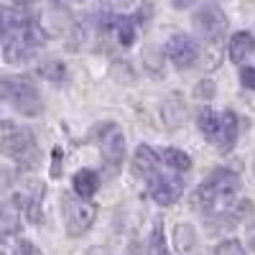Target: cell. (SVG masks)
<instances>
[{
    "label": "cell",
    "instance_id": "cell-1",
    "mask_svg": "<svg viewBox=\"0 0 255 255\" xmlns=\"http://www.w3.org/2000/svg\"><path fill=\"white\" fill-rule=\"evenodd\" d=\"M240 191V179L235 171L230 168H215L194 191V207L202 212V215L209 222H222L230 227L232 222H240L243 215L248 212V204H243L238 199Z\"/></svg>",
    "mask_w": 255,
    "mask_h": 255
},
{
    "label": "cell",
    "instance_id": "cell-2",
    "mask_svg": "<svg viewBox=\"0 0 255 255\" xmlns=\"http://www.w3.org/2000/svg\"><path fill=\"white\" fill-rule=\"evenodd\" d=\"M197 128L204 135L207 143H212L217 151L227 153L232 151V145L238 143V128L240 120L232 110H202L197 115Z\"/></svg>",
    "mask_w": 255,
    "mask_h": 255
},
{
    "label": "cell",
    "instance_id": "cell-3",
    "mask_svg": "<svg viewBox=\"0 0 255 255\" xmlns=\"http://www.w3.org/2000/svg\"><path fill=\"white\" fill-rule=\"evenodd\" d=\"M44 44H46V31L31 18L28 23L13 31L0 46H3V59L8 64H26L28 59L36 56V51Z\"/></svg>",
    "mask_w": 255,
    "mask_h": 255
},
{
    "label": "cell",
    "instance_id": "cell-4",
    "mask_svg": "<svg viewBox=\"0 0 255 255\" xmlns=\"http://www.w3.org/2000/svg\"><path fill=\"white\" fill-rule=\"evenodd\" d=\"M0 151H3L10 161H15L18 166L31 168L38 161V145L36 138L28 128H20L13 123L3 125V140H0Z\"/></svg>",
    "mask_w": 255,
    "mask_h": 255
},
{
    "label": "cell",
    "instance_id": "cell-5",
    "mask_svg": "<svg viewBox=\"0 0 255 255\" xmlns=\"http://www.w3.org/2000/svg\"><path fill=\"white\" fill-rule=\"evenodd\" d=\"M0 100L8 102L20 115H28V118H36L41 113V108H44L38 90L28 79H20V77L0 79Z\"/></svg>",
    "mask_w": 255,
    "mask_h": 255
},
{
    "label": "cell",
    "instance_id": "cell-6",
    "mask_svg": "<svg viewBox=\"0 0 255 255\" xmlns=\"http://www.w3.org/2000/svg\"><path fill=\"white\" fill-rule=\"evenodd\" d=\"M176 171H161V163H158V168L145 179V186H148V194L153 197V202L156 204H161V207H171V204H176L179 199H181V194H184V179L181 176H174Z\"/></svg>",
    "mask_w": 255,
    "mask_h": 255
},
{
    "label": "cell",
    "instance_id": "cell-7",
    "mask_svg": "<svg viewBox=\"0 0 255 255\" xmlns=\"http://www.w3.org/2000/svg\"><path fill=\"white\" fill-rule=\"evenodd\" d=\"M64 217H67V235L79 238L84 235L97 217V207L84 197H64Z\"/></svg>",
    "mask_w": 255,
    "mask_h": 255
},
{
    "label": "cell",
    "instance_id": "cell-8",
    "mask_svg": "<svg viewBox=\"0 0 255 255\" xmlns=\"http://www.w3.org/2000/svg\"><path fill=\"white\" fill-rule=\"evenodd\" d=\"M191 23H194V31L204 38V41H220L227 31V15L217 8V5H202L194 18H191Z\"/></svg>",
    "mask_w": 255,
    "mask_h": 255
},
{
    "label": "cell",
    "instance_id": "cell-9",
    "mask_svg": "<svg viewBox=\"0 0 255 255\" xmlns=\"http://www.w3.org/2000/svg\"><path fill=\"white\" fill-rule=\"evenodd\" d=\"M166 56L171 59V64L176 69H189L191 64L199 59V44L186 33H176L168 38L166 44Z\"/></svg>",
    "mask_w": 255,
    "mask_h": 255
},
{
    "label": "cell",
    "instance_id": "cell-10",
    "mask_svg": "<svg viewBox=\"0 0 255 255\" xmlns=\"http://www.w3.org/2000/svg\"><path fill=\"white\" fill-rule=\"evenodd\" d=\"M100 151H102V158L108 161L113 168L123 161L125 156V135L118 125H108L105 128V133L100 138Z\"/></svg>",
    "mask_w": 255,
    "mask_h": 255
},
{
    "label": "cell",
    "instance_id": "cell-11",
    "mask_svg": "<svg viewBox=\"0 0 255 255\" xmlns=\"http://www.w3.org/2000/svg\"><path fill=\"white\" fill-rule=\"evenodd\" d=\"M31 15L20 8H10V5H0V44L13 33L18 31L23 23H28Z\"/></svg>",
    "mask_w": 255,
    "mask_h": 255
},
{
    "label": "cell",
    "instance_id": "cell-12",
    "mask_svg": "<svg viewBox=\"0 0 255 255\" xmlns=\"http://www.w3.org/2000/svg\"><path fill=\"white\" fill-rule=\"evenodd\" d=\"M158 151H153L151 145H138L135 148V156H133V174L140 176L143 181L151 176L156 168H158Z\"/></svg>",
    "mask_w": 255,
    "mask_h": 255
},
{
    "label": "cell",
    "instance_id": "cell-13",
    "mask_svg": "<svg viewBox=\"0 0 255 255\" xmlns=\"http://www.w3.org/2000/svg\"><path fill=\"white\" fill-rule=\"evenodd\" d=\"M0 255H41V250L31 240L10 232V235H0Z\"/></svg>",
    "mask_w": 255,
    "mask_h": 255
},
{
    "label": "cell",
    "instance_id": "cell-14",
    "mask_svg": "<svg viewBox=\"0 0 255 255\" xmlns=\"http://www.w3.org/2000/svg\"><path fill=\"white\" fill-rule=\"evenodd\" d=\"M255 51V38L248 31H238L235 36L230 38V59L235 64H243L250 54Z\"/></svg>",
    "mask_w": 255,
    "mask_h": 255
},
{
    "label": "cell",
    "instance_id": "cell-15",
    "mask_svg": "<svg viewBox=\"0 0 255 255\" xmlns=\"http://www.w3.org/2000/svg\"><path fill=\"white\" fill-rule=\"evenodd\" d=\"M72 189H74L77 197L90 199V197H95V191L100 189V176L95 171H90V168H82V171H77L74 179H72Z\"/></svg>",
    "mask_w": 255,
    "mask_h": 255
},
{
    "label": "cell",
    "instance_id": "cell-16",
    "mask_svg": "<svg viewBox=\"0 0 255 255\" xmlns=\"http://www.w3.org/2000/svg\"><path fill=\"white\" fill-rule=\"evenodd\" d=\"M158 161L176 174H186L191 168V158H189L186 151H181V148H163V151H158Z\"/></svg>",
    "mask_w": 255,
    "mask_h": 255
},
{
    "label": "cell",
    "instance_id": "cell-17",
    "mask_svg": "<svg viewBox=\"0 0 255 255\" xmlns=\"http://www.w3.org/2000/svg\"><path fill=\"white\" fill-rule=\"evenodd\" d=\"M138 15H115L113 28L118 31V41L123 46H130L135 41V28H138Z\"/></svg>",
    "mask_w": 255,
    "mask_h": 255
},
{
    "label": "cell",
    "instance_id": "cell-18",
    "mask_svg": "<svg viewBox=\"0 0 255 255\" xmlns=\"http://www.w3.org/2000/svg\"><path fill=\"white\" fill-rule=\"evenodd\" d=\"M18 207L15 204H0V235H10L20 227V220H18Z\"/></svg>",
    "mask_w": 255,
    "mask_h": 255
},
{
    "label": "cell",
    "instance_id": "cell-19",
    "mask_svg": "<svg viewBox=\"0 0 255 255\" xmlns=\"http://www.w3.org/2000/svg\"><path fill=\"white\" fill-rule=\"evenodd\" d=\"M197 248V232L191 225H179L176 227V250L181 255H191Z\"/></svg>",
    "mask_w": 255,
    "mask_h": 255
},
{
    "label": "cell",
    "instance_id": "cell-20",
    "mask_svg": "<svg viewBox=\"0 0 255 255\" xmlns=\"http://www.w3.org/2000/svg\"><path fill=\"white\" fill-rule=\"evenodd\" d=\"M148 255H168V248H166V240H163V225L156 222L153 225V232L148 238Z\"/></svg>",
    "mask_w": 255,
    "mask_h": 255
},
{
    "label": "cell",
    "instance_id": "cell-21",
    "mask_svg": "<svg viewBox=\"0 0 255 255\" xmlns=\"http://www.w3.org/2000/svg\"><path fill=\"white\" fill-rule=\"evenodd\" d=\"M38 74L44 79H51V82H61L64 77H67V67H64L61 61H46L38 67Z\"/></svg>",
    "mask_w": 255,
    "mask_h": 255
},
{
    "label": "cell",
    "instance_id": "cell-22",
    "mask_svg": "<svg viewBox=\"0 0 255 255\" xmlns=\"http://www.w3.org/2000/svg\"><path fill=\"white\" fill-rule=\"evenodd\" d=\"M215 255H245V248L238 240H225L222 245H217Z\"/></svg>",
    "mask_w": 255,
    "mask_h": 255
},
{
    "label": "cell",
    "instance_id": "cell-23",
    "mask_svg": "<svg viewBox=\"0 0 255 255\" xmlns=\"http://www.w3.org/2000/svg\"><path fill=\"white\" fill-rule=\"evenodd\" d=\"M215 92H217V87H215V82H212V79H202L197 87H194V97H199V100L215 97Z\"/></svg>",
    "mask_w": 255,
    "mask_h": 255
},
{
    "label": "cell",
    "instance_id": "cell-24",
    "mask_svg": "<svg viewBox=\"0 0 255 255\" xmlns=\"http://www.w3.org/2000/svg\"><path fill=\"white\" fill-rule=\"evenodd\" d=\"M240 84H243L245 90H255V67H243Z\"/></svg>",
    "mask_w": 255,
    "mask_h": 255
},
{
    "label": "cell",
    "instance_id": "cell-25",
    "mask_svg": "<svg viewBox=\"0 0 255 255\" xmlns=\"http://www.w3.org/2000/svg\"><path fill=\"white\" fill-rule=\"evenodd\" d=\"M133 0H102V5L105 8H110V10H123V8H128Z\"/></svg>",
    "mask_w": 255,
    "mask_h": 255
},
{
    "label": "cell",
    "instance_id": "cell-26",
    "mask_svg": "<svg viewBox=\"0 0 255 255\" xmlns=\"http://www.w3.org/2000/svg\"><path fill=\"white\" fill-rule=\"evenodd\" d=\"M61 148H54V163H51V176H59V166H61Z\"/></svg>",
    "mask_w": 255,
    "mask_h": 255
},
{
    "label": "cell",
    "instance_id": "cell-27",
    "mask_svg": "<svg viewBox=\"0 0 255 255\" xmlns=\"http://www.w3.org/2000/svg\"><path fill=\"white\" fill-rule=\"evenodd\" d=\"M171 5L181 10V8H189V5H194V0H171Z\"/></svg>",
    "mask_w": 255,
    "mask_h": 255
},
{
    "label": "cell",
    "instance_id": "cell-28",
    "mask_svg": "<svg viewBox=\"0 0 255 255\" xmlns=\"http://www.w3.org/2000/svg\"><path fill=\"white\" fill-rule=\"evenodd\" d=\"M125 255H143V248H140L138 243H130V248H128Z\"/></svg>",
    "mask_w": 255,
    "mask_h": 255
},
{
    "label": "cell",
    "instance_id": "cell-29",
    "mask_svg": "<svg viewBox=\"0 0 255 255\" xmlns=\"http://www.w3.org/2000/svg\"><path fill=\"white\" fill-rule=\"evenodd\" d=\"M87 255H108V250H100V248H95V250H90Z\"/></svg>",
    "mask_w": 255,
    "mask_h": 255
},
{
    "label": "cell",
    "instance_id": "cell-30",
    "mask_svg": "<svg viewBox=\"0 0 255 255\" xmlns=\"http://www.w3.org/2000/svg\"><path fill=\"white\" fill-rule=\"evenodd\" d=\"M18 3H33V0H18Z\"/></svg>",
    "mask_w": 255,
    "mask_h": 255
},
{
    "label": "cell",
    "instance_id": "cell-31",
    "mask_svg": "<svg viewBox=\"0 0 255 255\" xmlns=\"http://www.w3.org/2000/svg\"><path fill=\"white\" fill-rule=\"evenodd\" d=\"M253 171H255V161H253Z\"/></svg>",
    "mask_w": 255,
    "mask_h": 255
},
{
    "label": "cell",
    "instance_id": "cell-32",
    "mask_svg": "<svg viewBox=\"0 0 255 255\" xmlns=\"http://www.w3.org/2000/svg\"><path fill=\"white\" fill-rule=\"evenodd\" d=\"M253 243H255V240H253Z\"/></svg>",
    "mask_w": 255,
    "mask_h": 255
}]
</instances>
